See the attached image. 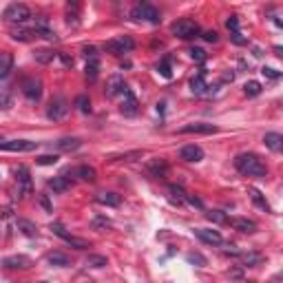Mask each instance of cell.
<instances>
[{
  "mask_svg": "<svg viewBox=\"0 0 283 283\" xmlns=\"http://www.w3.org/2000/svg\"><path fill=\"white\" fill-rule=\"evenodd\" d=\"M272 283H281V275H277L275 279H272Z\"/></svg>",
  "mask_w": 283,
  "mask_h": 283,
  "instance_id": "cell-54",
  "label": "cell"
},
{
  "mask_svg": "<svg viewBox=\"0 0 283 283\" xmlns=\"http://www.w3.org/2000/svg\"><path fill=\"white\" fill-rule=\"evenodd\" d=\"M126 89V82H124V78H122L120 73H113L111 78L106 80V89H104V93H106V97H115V95H120L122 91Z\"/></svg>",
  "mask_w": 283,
  "mask_h": 283,
  "instance_id": "cell-14",
  "label": "cell"
},
{
  "mask_svg": "<svg viewBox=\"0 0 283 283\" xmlns=\"http://www.w3.org/2000/svg\"><path fill=\"white\" fill-rule=\"evenodd\" d=\"M22 93H25L27 100L38 102L42 97V82L36 78H27L25 82H22Z\"/></svg>",
  "mask_w": 283,
  "mask_h": 283,
  "instance_id": "cell-12",
  "label": "cell"
},
{
  "mask_svg": "<svg viewBox=\"0 0 283 283\" xmlns=\"http://www.w3.org/2000/svg\"><path fill=\"white\" fill-rule=\"evenodd\" d=\"M49 230L53 235H58L60 239H64V241L69 243V246H73V248H78V250H87V248H91V243L87 241V239H80V237H73V235H69L67 230H64V226L60 224V221H53V224L49 226Z\"/></svg>",
  "mask_w": 283,
  "mask_h": 283,
  "instance_id": "cell-5",
  "label": "cell"
},
{
  "mask_svg": "<svg viewBox=\"0 0 283 283\" xmlns=\"http://www.w3.org/2000/svg\"><path fill=\"white\" fill-rule=\"evenodd\" d=\"M13 58L9 53H0V78H7L9 71H11Z\"/></svg>",
  "mask_w": 283,
  "mask_h": 283,
  "instance_id": "cell-32",
  "label": "cell"
},
{
  "mask_svg": "<svg viewBox=\"0 0 283 283\" xmlns=\"http://www.w3.org/2000/svg\"><path fill=\"white\" fill-rule=\"evenodd\" d=\"M49 188L53 192H67L71 188V179L67 175H55L49 179Z\"/></svg>",
  "mask_w": 283,
  "mask_h": 283,
  "instance_id": "cell-20",
  "label": "cell"
},
{
  "mask_svg": "<svg viewBox=\"0 0 283 283\" xmlns=\"http://www.w3.org/2000/svg\"><path fill=\"white\" fill-rule=\"evenodd\" d=\"M157 71H159V75H162V78H171V75H173V71H171V60L164 58L162 62L157 64Z\"/></svg>",
  "mask_w": 283,
  "mask_h": 283,
  "instance_id": "cell-40",
  "label": "cell"
},
{
  "mask_svg": "<svg viewBox=\"0 0 283 283\" xmlns=\"http://www.w3.org/2000/svg\"><path fill=\"white\" fill-rule=\"evenodd\" d=\"M263 144L268 146V148L272 150V153H281L283 148V138L279 133H266L263 135Z\"/></svg>",
  "mask_w": 283,
  "mask_h": 283,
  "instance_id": "cell-23",
  "label": "cell"
},
{
  "mask_svg": "<svg viewBox=\"0 0 283 283\" xmlns=\"http://www.w3.org/2000/svg\"><path fill=\"white\" fill-rule=\"evenodd\" d=\"M197 239H201L204 243H210V246H221L224 243V237H221L217 230H208V228H195L192 230Z\"/></svg>",
  "mask_w": 283,
  "mask_h": 283,
  "instance_id": "cell-15",
  "label": "cell"
},
{
  "mask_svg": "<svg viewBox=\"0 0 283 283\" xmlns=\"http://www.w3.org/2000/svg\"><path fill=\"white\" fill-rule=\"evenodd\" d=\"M95 201L97 204H102V206H120L122 204V197L117 195V192H97L95 195Z\"/></svg>",
  "mask_w": 283,
  "mask_h": 283,
  "instance_id": "cell-22",
  "label": "cell"
},
{
  "mask_svg": "<svg viewBox=\"0 0 283 283\" xmlns=\"http://www.w3.org/2000/svg\"><path fill=\"white\" fill-rule=\"evenodd\" d=\"M2 144H4V140H2V138H0V148H2Z\"/></svg>",
  "mask_w": 283,
  "mask_h": 283,
  "instance_id": "cell-55",
  "label": "cell"
},
{
  "mask_svg": "<svg viewBox=\"0 0 283 283\" xmlns=\"http://www.w3.org/2000/svg\"><path fill=\"white\" fill-rule=\"evenodd\" d=\"M186 201H190L192 206H197V208H204V201L199 199V197H192V195H186Z\"/></svg>",
  "mask_w": 283,
  "mask_h": 283,
  "instance_id": "cell-51",
  "label": "cell"
},
{
  "mask_svg": "<svg viewBox=\"0 0 283 283\" xmlns=\"http://www.w3.org/2000/svg\"><path fill=\"white\" fill-rule=\"evenodd\" d=\"M82 146V140L80 138H62L55 142V148L58 150H64V153H71V150H78Z\"/></svg>",
  "mask_w": 283,
  "mask_h": 283,
  "instance_id": "cell-21",
  "label": "cell"
},
{
  "mask_svg": "<svg viewBox=\"0 0 283 283\" xmlns=\"http://www.w3.org/2000/svg\"><path fill=\"white\" fill-rule=\"evenodd\" d=\"M67 113H69V102L64 100V97H53V100H51V104H49V108H47V117H49V120H53V122L64 120V117H67Z\"/></svg>",
  "mask_w": 283,
  "mask_h": 283,
  "instance_id": "cell-8",
  "label": "cell"
},
{
  "mask_svg": "<svg viewBox=\"0 0 283 283\" xmlns=\"http://www.w3.org/2000/svg\"><path fill=\"white\" fill-rule=\"evenodd\" d=\"M58 155H40V157L36 159V164H40V166H53V164H58Z\"/></svg>",
  "mask_w": 283,
  "mask_h": 283,
  "instance_id": "cell-41",
  "label": "cell"
},
{
  "mask_svg": "<svg viewBox=\"0 0 283 283\" xmlns=\"http://www.w3.org/2000/svg\"><path fill=\"white\" fill-rule=\"evenodd\" d=\"M11 38L13 40H18V42H29L31 38H34V31H29V29H13L11 31Z\"/></svg>",
  "mask_w": 283,
  "mask_h": 283,
  "instance_id": "cell-36",
  "label": "cell"
},
{
  "mask_svg": "<svg viewBox=\"0 0 283 283\" xmlns=\"http://www.w3.org/2000/svg\"><path fill=\"white\" fill-rule=\"evenodd\" d=\"M11 106H13L11 95H9V93H4V91H0V108H2V111H9Z\"/></svg>",
  "mask_w": 283,
  "mask_h": 283,
  "instance_id": "cell-44",
  "label": "cell"
},
{
  "mask_svg": "<svg viewBox=\"0 0 283 283\" xmlns=\"http://www.w3.org/2000/svg\"><path fill=\"white\" fill-rule=\"evenodd\" d=\"M75 175L82 179V182H95L97 173H95V168H93V166H87V164H82V166H78Z\"/></svg>",
  "mask_w": 283,
  "mask_h": 283,
  "instance_id": "cell-25",
  "label": "cell"
},
{
  "mask_svg": "<svg viewBox=\"0 0 283 283\" xmlns=\"http://www.w3.org/2000/svg\"><path fill=\"white\" fill-rule=\"evenodd\" d=\"M102 49L106 51V53H115V55H122V53H129V51L135 49V42L131 36H120L115 38V40H108L104 42V47Z\"/></svg>",
  "mask_w": 283,
  "mask_h": 283,
  "instance_id": "cell-6",
  "label": "cell"
},
{
  "mask_svg": "<svg viewBox=\"0 0 283 283\" xmlns=\"http://www.w3.org/2000/svg\"><path fill=\"white\" fill-rule=\"evenodd\" d=\"M2 18L7 22H18V25H22V22H27L31 18V9L27 7V4H22V2H13V4H9V7L4 9Z\"/></svg>",
  "mask_w": 283,
  "mask_h": 283,
  "instance_id": "cell-4",
  "label": "cell"
},
{
  "mask_svg": "<svg viewBox=\"0 0 283 283\" xmlns=\"http://www.w3.org/2000/svg\"><path fill=\"white\" fill-rule=\"evenodd\" d=\"M0 266L7 268V270H27V268L34 266V261L27 254H11V257H4Z\"/></svg>",
  "mask_w": 283,
  "mask_h": 283,
  "instance_id": "cell-9",
  "label": "cell"
},
{
  "mask_svg": "<svg viewBox=\"0 0 283 283\" xmlns=\"http://www.w3.org/2000/svg\"><path fill=\"white\" fill-rule=\"evenodd\" d=\"M226 27H228V31L237 34V31H239V20H237V16H230L228 20H226Z\"/></svg>",
  "mask_w": 283,
  "mask_h": 283,
  "instance_id": "cell-46",
  "label": "cell"
},
{
  "mask_svg": "<svg viewBox=\"0 0 283 283\" xmlns=\"http://www.w3.org/2000/svg\"><path fill=\"white\" fill-rule=\"evenodd\" d=\"M91 226H93L95 230H106V228H111V221H108L106 217H95Z\"/></svg>",
  "mask_w": 283,
  "mask_h": 283,
  "instance_id": "cell-43",
  "label": "cell"
},
{
  "mask_svg": "<svg viewBox=\"0 0 283 283\" xmlns=\"http://www.w3.org/2000/svg\"><path fill=\"white\" fill-rule=\"evenodd\" d=\"M186 259H188V263H195V266H206V257L204 254H199V252H190V254H186Z\"/></svg>",
  "mask_w": 283,
  "mask_h": 283,
  "instance_id": "cell-42",
  "label": "cell"
},
{
  "mask_svg": "<svg viewBox=\"0 0 283 283\" xmlns=\"http://www.w3.org/2000/svg\"><path fill=\"white\" fill-rule=\"evenodd\" d=\"M201 38H204L206 42H217V40H219V34H217V31H206Z\"/></svg>",
  "mask_w": 283,
  "mask_h": 283,
  "instance_id": "cell-50",
  "label": "cell"
},
{
  "mask_svg": "<svg viewBox=\"0 0 283 283\" xmlns=\"http://www.w3.org/2000/svg\"><path fill=\"white\" fill-rule=\"evenodd\" d=\"M235 168L246 177H268V166L254 153H241L235 157Z\"/></svg>",
  "mask_w": 283,
  "mask_h": 283,
  "instance_id": "cell-1",
  "label": "cell"
},
{
  "mask_svg": "<svg viewBox=\"0 0 283 283\" xmlns=\"http://www.w3.org/2000/svg\"><path fill=\"white\" fill-rule=\"evenodd\" d=\"M87 78L89 80H95L97 73H100V58H93V60H87Z\"/></svg>",
  "mask_w": 283,
  "mask_h": 283,
  "instance_id": "cell-33",
  "label": "cell"
},
{
  "mask_svg": "<svg viewBox=\"0 0 283 283\" xmlns=\"http://www.w3.org/2000/svg\"><path fill=\"white\" fill-rule=\"evenodd\" d=\"M80 4L78 2H69L67 4V22H69V25H78V22H80Z\"/></svg>",
  "mask_w": 283,
  "mask_h": 283,
  "instance_id": "cell-30",
  "label": "cell"
},
{
  "mask_svg": "<svg viewBox=\"0 0 283 283\" xmlns=\"http://www.w3.org/2000/svg\"><path fill=\"white\" fill-rule=\"evenodd\" d=\"M250 199H252V204L257 206V208H261V210L270 212V204H268V201H266V197H263L261 192L257 190V188H250Z\"/></svg>",
  "mask_w": 283,
  "mask_h": 283,
  "instance_id": "cell-27",
  "label": "cell"
},
{
  "mask_svg": "<svg viewBox=\"0 0 283 283\" xmlns=\"http://www.w3.org/2000/svg\"><path fill=\"white\" fill-rule=\"evenodd\" d=\"M75 108H78L80 113H91V100H89V95L75 97Z\"/></svg>",
  "mask_w": 283,
  "mask_h": 283,
  "instance_id": "cell-37",
  "label": "cell"
},
{
  "mask_svg": "<svg viewBox=\"0 0 283 283\" xmlns=\"http://www.w3.org/2000/svg\"><path fill=\"white\" fill-rule=\"evenodd\" d=\"M188 53H190V58L195 60V62H199V64H204L206 60H208V53H206L204 49H199V47H192Z\"/></svg>",
  "mask_w": 283,
  "mask_h": 283,
  "instance_id": "cell-38",
  "label": "cell"
},
{
  "mask_svg": "<svg viewBox=\"0 0 283 283\" xmlns=\"http://www.w3.org/2000/svg\"><path fill=\"white\" fill-rule=\"evenodd\" d=\"M261 73L266 75V78H270V80H279V78H281V73H279V71H277V69H272V67H263V69H261Z\"/></svg>",
  "mask_w": 283,
  "mask_h": 283,
  "instance_id": "cell-45",
  "label": "cell"
},
{
  "mask_svg": "<svg viewBox=\"0 0 283 283\" xmlns=\"http://www.w3.org/2000/svg\"><path fill=\"white\" fill-rule=\"evenodd\" d=\"M241 261L246 263L248 268H254V266H259V263L263 261V257L259 252H243L241 254Z\"/></svg>",
  "mask_w": 283,
  "mask_h": 283,
  "instance_id": "cell-34",
  "label": "cell"
},
{
  "mask_svg": "<svg viewBox=\"0 0 283 283\" xmlns=\"http://www.w3.org/2000/svg\"><path fill=\"white\" fill-rule=\"evenodd\" d=\"M206 217H208L212 224H226V221H228L226 212H221V210H210V212H206Z\"/></svg>",
  "mask_w": 283,
  "mask_h": 283,
  "instance_id": "cell-39",
  "label": "cell"
},
{
  "mask_svg": "<svg viewBox=\"0 0 283 283\" xmlns=\"http://www.w3.org/2000/svg\"><path fill=\"white\" fill-rule=\"evenodd\" d=\"M124 102H122V113H124L126 117H133V115H138V111H140V104H138V97L133 95V91H131L129 87L124 89Z\"/></svg>",
  "mask_w": 283,
  "mask_h": 283,
  "instance_id": "cell-13",
  "label": "cell"
},
{
  "mask_svg": "<svg viewBox=\"0 0 283 283\" xmlns=\"http://www.w3.org/2000/svg\"><path fill=\"white\" fill-rule=\"evenodd\" d=\"M47 263H49V266H55V268H69L71 257L64 252H60V250H53V252L47 254Z\"/></svg>",
  "mask_w": 283,
  "mask_h": 283,
  "instance_id": "cell-19",
  "label": "cell"
},
{
  "mask_svg": "<svg viewBox=\"0 0 283 283\" xmlns=\"http://www.w3.org/2000/svg\"><path fill=\"white\" fill-rule=\"evenodd\" d=\"M11 283H16V281H11Z\"/></svg>",
  "mask_w": 283,
  "mask_h": 283,
  "instance_id": "cell-56",
  "label": "cell"
},
{
  "mask_svg": "<svg viewBox=\"0 0 283 283\" xmlns=\"http://www.w3.org/2000/svg\"><path fill=\"white\" fill-rule=\"evenodd\" d=\"M84 55H87V60L97 58V49L95 47H84Z\"/></svg>",
  "mask_w": 283,
  "mask_h": 283,
  "instance_id": "cell-49",
  "label": "cell"
},
{
  "mask_svg": "<svg viewBox=\"0 0 283 283\" xmlns=\"http://www.w3.org/2000/svg\"><path fill=\"white\" fill-rule=\"evenodd\" d=\"M38 148V142L31 140H4L2 150H11V153H31V150Z\"/></svg>",
  "mask_w": 283,
  "mask_h": 283,
  "instance_id": "cell-10",
  "label": "cell"
},
{
  "mask_svg": "<svg viewBox=\"0 0 283 283\" xmlns=\"http://www.w3.org/2000/svg\"><path fill=\"white\" fill-rule=\"evenodd\" d=\"M217 126L215 124H206V122H192V124H186L177 131L179 135H188V133H199V135H212L217 133Z\"/></svg>",
  "mask_w": 283,
  "mask_h": 283,
  "instance_id": "cell-11",
  "label": "cell"
},
{
  "mask_svg": "<svg viewBox=\"0 0 283 283\" xmlns=\"http://www.w3.org/2000/svg\"><path fill=\"white\" fill-rule=\"evenodd\" d=\"M226 224H230L235 230H239V233H254V230H257V224H254L252 219H246V217H230Z\"/></svg>",
  "mask_w": 283,
  "mask_h": 283,
  "instance_id": "cell-17",
  "label": "cell"
},
{
  "mask_svg": "<svg viewBox=\"0 0 283 283\" xmlns=\"http://www.w3.org/2000/svg\"><path fill=\"white\" fill-rule=\"evenodd\" d=\"M16 226H18V230H20L22 235H27V237H36V235H38L36 224H34V221H29V219H18Z\"/></svg>",
  "mask_w": 283,
  "mask_h": 283,
  "instance_id": "cell-26",
  "label": "cell"
},
{
  "mask_svg": "<svg viewBox=\"0 0 283 283\" xmlns=\"http://www.w3.org/2000/svg\"><path fill=\"white\" fill-rule=\"evenodd\" d=\"M261 84L257 82V80H250V82H246V87H243V93H246L248 97H257L259 93H261Z\"/></svg>",
  "mask_w": 283,
  "mask_h": 283,
  "instance_id": "cell-35",
  "label": "cell"
},
{
  "mask_svg": "<svg viewBox=\"0 0 283 283\" xmlns=\"http://www.w3.org/2000/svg\"><path fill=\"white\" fill-rule=\"evenodd\" d=\"M230 40H233L235 45H248V38H243L239 31H237V34H230Z\"/></svg>",
  "mask_w": 283,
  "mask_h": 283,
  "instance_id": "cell-47",
  "label": "cell"
},
{
  "mask_svg": "<svg viewBox=\"0 0 283 283\" xmlns=\"http://www.w3.org/2000/svg\"><path fill=\"white\" fill-rule=\"evenodd\" d=\"M131 18L133 20H146L150 25H159L162 22V16H159V9L153 7L150 2H138L131 11Z\"/></svg>",
  "mask_w": 283,
  "mask_h": 283,
  "instance_id": "cell-3",
  "label": "cell"
},
{
  "mask_svg": "<svg viewBox=\"0 0 283 283\" xmlns=\"http://www.w3.org/2000/svg\"><path fill=\"white\" fill-rule=\"evenodd\" d=\"M146 171H148L153 177H164L166 175V171H168V164H166V159L155 157V159H150V162L146 164Z\"/></svg>",
  "mask_w": 283,
  "mask_h": 283,
  "instance_id": "cell-18",
  "label": "cell"
},
{
  "mask_svg": "<svg viewBox=\"0 0 283 283\" xmlns=\"http://www.w3.org/2000/svg\"><path fill=\"white\" fill-rule=\"evenodd\" d=\"M171 31H173V36L179 38V40H192V38H199V34H201L199 25H197L195 20H190V18H182V20L173 22Z\"/></svg>",
  "mask_w": 283,
  "mask_h": 283,
  "instance_id": "cell-2",
  "label": "cell"
},
{
  "mask_svg": "<svg viewBox=\"0 0 283 283\" xmlns=\"http://www.w3.org/2000/svg\"><path fill=\"white\" fill-rule=\"evenodd\" d=\"M58 55H60V58H62V62L67 64V67H73V58H69L67 53H58Z\"/></svg>",
  "mask_w": 283,
  "mask_h": 283,
  "instance_id": "cell-52",
  "label": "cell"
},
{
  "mask_svg": "<svg viewBox=\"0 0 283 283\" xmlns=\"http://www.w3.org/2000/svg\"><path fill=\"white\" fill-rule=\"evenodd\" d=\"M87 266L89 268H104V266H108V259L104 257V254H89L87 257Z\"/></svg>",
  "mask_w": 283,
  "mask_h": 283,
  "instance_id": "cell-31",
  "label": "cell"
},
{
  "mask_svg": "<svg viewBox=\"0 0 283 283\" xmlns=\"http://www.w3.org/2000/svg\"><path fill=\"white\" fill-rule=\"evenodd\" d=\"M179 157H182L184 162L197 164V162H201V159H204V150H201L197 144H188V146H184V148L179 150Z\"/></svg>",
  "mask_w": 283,
  "mask_h": 283,
  "instance_id": "cell-16",
  "label": "cell"
},
{
  "mask_svg": "<svg viewBox=\"0 0 283 283\" xmlns=\"http://www.w3.org/2000/svg\"><path fill=\"white\" fill-rule=\"evenodd\" d=\"M55 51H51V49H38L36 53H34V58H36V62H40V64H49V62H53L55 60Z\"/></svg>",
  "mask_w": 283,
  "mask_h": 283,
  "instance_id": "cell-28",
  "label": "cell"
},
{
  "mask_svg": "<svg viewBox=\"0 0 283 283\" xmlns=\"http://www.w3.org/2000/svg\"><path fill=\"white\" fill-rule=\"evenodd\" d=\"M40 206L47 212H53V208H51V201H49V197H47V195H40Z\"/></svg>",
  "mask_w": 283,
  "mask_h": 283,
  "instance_id": "cell-48",
  "label": "cell"
},
{
  "mask_svg": "<svg viewBox=\"0 0 283 283\" xmlns=\"http://www.w3.org/2000/svg\"><path fill=\"white\" fill-rule=\"evenodd\" d=\"M235 73H224V82H233Z\"/></svg>",
  "mask_w": 283,
  "mask_h": 283,
  "instance_id": "cell-53",
  "label": "cell"
},
{
  "mask_svg": "<svg viewBox=\"0 0 283 283\" xmlns=\"http://www.w3.org/2000/svg\"><path fill=\"white\" fill-rule=\"evenodd\" d=\"M206 89H208V84H206V71H201L199 75H195V78L190 80V91L195 93V95H204Z\"/></svg>",
  "mask_w": 283,
  "mask_h": 283,
  "instance_id": "cell-24",
  "label": "cell"
},
{
  "mask_svg": "<svg viewBox=\"0 0 283 283\" xmlns=\"http://www.w3.org/2000/svg\"><path fill=\"white\" fill-rule=\"evenodd\" d=\"M168 199H171L173 204L179 206V204H184V201H186V192H184L179 186L173 184V186H168Z\"/></svg>",
  "mask_w": 283,
  "mask_h": 283,
  "instance_id": "cell-29",
  "label": "cell"
},
{
  "mask_svg": "<svg viewBox=\"0 0 283 283\" xmlns=\"http://www.w3.org/2000/svg\"><path fill=\"white\" fill-rule=\"evenodd\" d=\"M16 182H18V197H27L31 195L34 190V184H31V175H29V168L27 166H18L16 171Z\"/></svg>",
  "mask_w": 283,
  "mask_h": 283,
  "instance_id": "cell-7",
  "label": "cell"
}]
</instances>
